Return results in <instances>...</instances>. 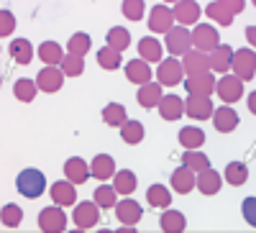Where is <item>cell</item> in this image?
<instances>
[{"label": "cell", "instance_id": "d6a6232c", "mask_svg": "<svg viewBox=\"0 0 256 233\" xmlns=\"http://www.w3.org/2000/svg\"><path fill=\"white\" fill-rule=\"evenodd\" d=\"M108 46L116 49V52L120 54L123 49L131 46V34H128L123 26H113V28L108 31Z\"/></svg>", "mask_w": 256, "mask_h": 233}, {"label": "cell", "instance_id": "8fae6325", "mask_svg": "<svg viewBox=\"0 0 256 233\" xmlns=\"http://www.w3.org/2000/svg\"><path fill=\"white\" fill-rule=\"evenodd\" d=\"M184 88L195 98H210V92L216 90V80L210 77V72H205V74H198V77H190L184 82Z\"/></svg>", "mask_w": 256, "mask_h": 233}, {"label": "cell", "instance_id": "30bf717a", "mask_svg": "<svg viewBox=\"0 0 256 233\" xmlns=\"http://www.w3.org/2000/svg\"><path fill=\"white\" fill-rule=\"evenodd\" d=\"M116 216H118V220L123 226H136L141 220V216H144V210H141V205L136 200H128V195H126V200L116 202Z\"/></svg>", "mask_w": 256, "mask_h": 233}, {"label": "cell", "instance_id": "836d02e7", "mask_svg": "<svg viewBox=\"0 0 256 233\" xmlns=\"http://www.w3.org/2000/svg\"><path fill=\"white\" fill-rule=\"evenodd\" d=\"M138 54L141 59L146 62H162V46H159V41L156 38H141L138 41Z\"/></svg>", "mask_w": 256, "mask_h": 233}, {"label": "cell", "instance_id": "1f68e13d", "mask_svg": "<svg viewBox=\"0 0 256 233\" xmlns=\"http://www.w3.org/2000/svg\"><path fill=\"white\" fill-rule=\"evenodd\" d=\"M146 200L152 208H169V202H172V195H169V190L164 184H152L146 190Z\"/></svg>", "mask_w": 256, "mask_h": 233}, {"label": "cell", "instance_id": "bcb514c9", "mask_svg": "<svg viewBox=\"0 0 256 233\" xmlns=\"http://www.w3.org/2000/svg\"><path fill=\"white\" fill-rule=\"evenodd\" d=\"M16 28V20H13V13L10 10H0V36H10Z\"/></svg>", "mask_w": 256, "mask_h": 233}, {"label": "cell", "instance_id": "83f0119b", "mask_svg": "<svg viewBox=\"0 0 256 233\" xmlns=\"http://www.w3.org/2000/svg\"><path fill=\"white\" fill-rule=\"evenodd\" d=\"M180 144L184 146V149H200V146L205 144V134L202 128H198V126H184V128L180 131Z\"/></svg>", "mask_w": 256, "mask_h": 233}, {"label": "cell", "instance_id": "5b68a950", "mask_svg": "<svg viewBox=\"0 0 256 233\" xmlns=\"http://www.w3.org/2000/svg\"><path fill=\"white\" fill-rule=\"evenodd\" d=\"M64 74L59 67H44L38 74H36V88L44 90V92H56L62 84H64Z\"/></svg>", "mask_w": 256, "mask_h": 233}, {"label": "cell", "instance_id": "277c9868", "mask_svg": "<svg viewBox=\"0 0 256 233\" xmlns=\"http://www.w3.org/2000/svg\"><path fill=\"white\" fill-rule=\"evenodd\" d=\"M72 220L80 230H88V228H95L100 216H98V202H80L72 213Z\"/></svg>", "mask_w": 256, "mask_h": 233}, {"label": "cell", "instance_id": "ac0fdd59", "mask_svg": "<svg viewBox=\"0 0 256 233\" xmlns=\"http://www.w3.org/2000/svg\"><path fill=\"white\" fill-rule=\"evenodd\" d=\"M90 174H92L95 180H110V177H116V162H113V156L98 154V156L92 159Z\"/></svg>", "mask_w": 256, "mask_h": 233}, {"label": "cell", "instance_id": "6da1fadb", "mask_svg": "<svg viewBox=\"0 0 256 233\" xmlns=\"http://www.w3.org/2000/svg\"><path fill=\"white\" fill-rule=\"evenodd\" d=\"M16 190L24 198H41L44 195V190H46V177L44 172H38V169H24V172L18 174L16 180Z\"/></svg>", "mask_w": 256, "mask_h": 233}, {"label": "cell", "instance_id": "4dcf8cb0", "mask_svg": "<svg viewBox=\"0 0 256 233\" xmlns=\"http://www.w3.org/2000/svg\"><path fill=\"white\" fill-rule=\"evenodd\" d=\"M246 180H248V166H246V162H230V164L226 166V182H228V184L241 187Z\"/></svg>", "mask_w": 256, "mask_h": 233}, {"label": "cell", "instance_id": "7c38bea8", "mask_svg": "<svg viewBox=\"0 0 256 233\" xmlns=\"http://www.w3.org/2000/svg\"><path fill=\"white\" fill-rule=\"evenodd\" d=\"M220 184H223V180H220V174L212 166L200 169V177L195 180V187L200 190L202 195H216L218 190H220Z\"/></svg>", "mask_w": 256, "mask_h": 233}, {"label": "cell", "instance_id": "d6986e66", "mask_svg": "<svg viewBox=\"0 0 256 233\" xmlns=\"http://www.w3.org/2000/svg\"><path fill=\"white\" fill-rule=\"evenodd\" d=\"M190 77H198V74H205L210 72V64H208V56L202 52H187L184 54V67H182Z\"/></svg>", "mask_w": 256, "mask_h": 233}, {"label": "cell", "instance_id": "60d3db41", "mask_svg": "<svg viewBox=\"0 0 256 233\" xmlns=\"http://www.w3.org/2000/svg\"><path fill=\"white\" fill-rule=\"evenodd\" d=\"M82 70H84V59L82 56L70 54V56L62 59V72L67 74V77H77V74H82Z\"/></svg>", "mask_w": 256, "mask_h": 233}, {"label": "cell", "instance_id": "4fadbf2b", "mask_svg": "<svg viewBox=\"0 0 256 233\" xmlns=\"http://www.w3.org/2000/svg\"><path fill=\"white\" fill-rule=\"evenodd\" d=\"M216 90H218V95L226 102H236L244 95V82L238 77H220L218 84H216Z\"/></svg>", "mask_w": 256, "mask_h": 233}, {"label": "cell", "instance_id": "484cf974", "mask_svg": "<svg viewBox=\"0 0 256 233\" xmlns=\"http://www.w3.org/2000/svg\"><path fill=\"white\" fill-rule=\"evenodd\" d=\"M162 98L164 95H162V88L156 82L141 84V90H138V105H141V108H154V105H159Z\"/></svg>", "mask_w": 256, "mask_h": 233}, {"label": "cell", "instance_id": "f6af8a7d", "mask_svg": "<svg viewBox=\"0 0 256 233\" xmlns=\"http://www.w3.org/2000/svg\"><path fill=\"white\" fill-rule=\"evenodd\" d=\"M123 13L131 20H141L144 18V3H141V0H126V3H123Z\"/></svg>", "mask_w": 256, "mask_h": 233}, {"label": "cell", "instance_id": "9a60e30c", "mask_svg": "<svg viewBox=\"0 0 256 233\" xmlns=\"http://www.w3.org/2000/svg\"><path fill=\"white\" fill-rule=\"evenodd\" d=\"M184 110L190 118H198V120H205L212 116V102L210 98H195V95H190L187 102H184Z\"/></svg>", "mask_w": 256, "mask_h": 233}, {"label": "cell", "instance_id": "3957f363", "mask_svg": "<svg viewBox=\"0 0 256 233\" xmlns=\"http://www.w3.org/2000/svg\"><path fill=\"white\" fill-rule=\"evenodd\" d=\"M38 228L44 233H62L67 228V216L62 213V208H46L38 216Z\"/></svg>", "mask_w": 256, "mask_h": 233}, {"label": "cell", "instance_id": "cb8c5ba5", "mask_svg": "<svg viewBox=\"0 0 256 233\" xmlns=\"http://www.w3.org/2000/svg\"><path fill=\"white\" fill-rule=\"evenodd\" d=\"M8 52H10V56H13L16 64H28V62L34 59V46L28 44L26 38H13L10 46H8Z\"/></svg>", "mask_w": 256, "mask_h": 233}, {"label": "cell", "instance_id": "f1b7e54d", "mask_svg": "<svg viewBox=\"0 0 256 233\" xmlns=\"http://www.w3.org/2000/svg\"><path fill=\"white\" fill-rule=\"evenodd\" d=\"M159 226H162L164 233H182L187 228V220H184V216L180 213V210H166V213L162 216V220H159Z\"/></svg>", "mask_w": 256, "mask_h": 233}, {"label": "cell", "instance_id": "7402d4cb", "mask_svg": "<svg viewBox=\"0 0 256 233\" xmlns=\"http://www.w3.org/2000/svg\"><path fill=\"white\" fill-rule=\"evenodd\" d=\"M230 59H233L230 46L220 44L218 49H212V52H210V56H208V64H210V70H212V72H226V70L230 67Z\"/></svg>", "mask_w": 256, "mask_h": 233}, {"label": "cell", "instance_id": "ffe728a7", "mask_svg": "<svg viewBox=\"0 0 256 233\" xmlns=\"http://www.w3.org/2000/svg\"><path fill=\"white\" fill-rule=\"evenodd\" d=\"M212 123H216V128L220 134H230L238 126V113L230 108H218V110H212Z\"/></svg>", "mask_w": 256, "mask_h": 233}, {"label": "cell", "instance_id": "2e32d148", "mask_svg": "<svg viewBox=\"0 0 256 233\" xmlns=\"http://www.w3.org/2000/svg\"><path fill=\"white\" fill-rule=\"evenodd\" d=\"M64 174H67V180L72 184H82V182H88L90 169H88V164H84V159L72 156V159H67V164H64Z\"/></svg>", "mask_w": 256, "mask_h": 233}, {"label": "cell", "instance_id": "9c48e42d", "mask_svg": "<svg viewBox=\"0 0 256 233\" xmlns=\"http://www.w3.org/2000/svg\"><path fill=\"white\" fill-rule=\"evenodd\" d=\"M156 77H159L162 84H166V88H174V84L182 82V64L177 59H164V62H159Z\"/></svg>", "mask_w": 256, "mask_h": 233}, {"label": "cell", "instance_id": "603a6c76", "mask_svg": "<svg viewBox=\"0 0 256 233\" xmlns=\"http://www.w3.org/2000/svg\"><path fill=\"white\" fill-rule=\"evenodd\" d=\"M126 77L136 84H146L154 74H152V70H148V64L144 59H134V62H128V67H126Z\"/></svg>", "mask_w": 256, "mask_h": 233}, {"label": "cell", "instance_id": "ee69618b", "mask_svg": "<svg viewBox=\"0 0 256 233\" xmlns=\"http://www.w3.org/2000/svg\"><path fill=\"white\" fill-rule=\"evenodd\" d=\"M184 166H190L192 172H200V169L208 166V156L200 154V152H187L184 154Z\"/></svg>", "mask_w": 256, "mask_h": 233}, {"label": "cell", "instance_id": "ba28073f", "mask_svg": "<svg viewBox=\"0 0 256 233\" xmlns=\"http://www.w3.org/2000/svg\"><path fill=\"white\" fill-rule=\"evenodd\" d=\"M190 44H192L190 31H187V28H182V26H177V28H172V31L166 34V49H169V54L182 56V54H187V52H190Z\"/></svg>", "mask_w": 256, "mask_h": 233}, {"label": "cell", "instance_id": "7dc6e473", "mask_svg": "<svg viewBox=\"0 0 256 233\" xmlns=\"http://www.w3.org/2000/svg\"><path fill=\"white\" fill-rule=\"evenodd\" d=\"M244 216L251 226H256V218H254V198H246L244 200Z\"/></svg>", "mask_w": 256, "mask_h": 233}, {"label": "cell", "instance_id": "74e56055", "mask_svg": "<svg viewBox=\"0 0 256 233\" xmlns=\"http://www.w3.org/2000/svg\"><path fill=\"white\" fill-rule=\"evenodd\" d=\"M102 120L113 126V128H120V126L126 123V108L118 102H110V105H105V110H102Z\"/></svg>", "mask_w": 256, "mask_h": 233}, {"label": "cell", "instance_id": "d4e9b609", "mask_svg": "<svg viewBox=\"0 0 256 233\" xmlns=\"http://www.w3.org/2000/svg\"><path fill=\"white\" fill-rule=\"evenodd\" d=\"M244 8V3H212L210 8H208V13L218 20V24H226V26H230V20H233V13L236 10H241Z\"/></svg>", "mask_w": 256, "mask_h": 233}, {"label": "cell", "instance_id": "7a4b0ae2", "mask_svg": "<svg viewBox=\"0 0 256 233\" xmlns=\"http://www.w3.org/2000/svg\"><path fill=\"white\" fill-rule=\"evenodd\" d=\"M230 64H233V77H238L241 82L244 80H254V72H256V56L251 49H238L236 54H233L230 59Z\"/></svg>", "mask_w": 256, "mask_h": 233}, {"label": "cell", "instance_id": "f546056e", "mask_svg": "<svg viewBox=\"0 0 256 233\" xmlns=\"http://www.w3.org/2000/svg\"><path fill=\"white\" fill-rule=\"evenodd\" d=\"M38 56H41V62H44L46 67H56V64H62L64 52H62L59 44H54V41H44V44L38 46Z\"/></svg>", "mask_w": 256, "mask_h": 233}, {"label": "cell", "instance_id": "8992f818", "mask_svg": "<svg viewBox=\"0 0 256 233\" xmlns=\"http://www.w3.org/2000/svg\"><path fill=\"white\" fill-rule=\"evenodd\" d=\"M174 16L172 10H169L166 6H154L152 8V16H148V28H152L154 34H169L174 26Z\"/></svg>", "mask_w": 256, "mask_h": 233}, {"label": "cell", "instance_id": "5bb4252c", "mask_svg": "<svg viewBox=\"0 0 256 233\" xmlns=\"http://www.w3.org/2000/svg\"><path fill=\"white\" fill-rule=\"evenodd\" d=\"M172 187L180 195L192 192V190H195V172H192L190 166H177L172 172Z\"/></svg>", "mask_w": 256, "mask_h": 233}, {"label": "cell", "instance_id": "52a82bcc", "mask_svg": "<svg viewBox=\"0 0 256 233\" xmlns=\"http://www.w3.org/2000/svg\"><path fill=\"white\" fill-rule=\"evenodd\" d=\"M190 38H192V44H195L198 49H202V52H212V49H218V46H220L218 31L212 28L210 24L198 26V28H195V34H192Z\"/></svg>", "mask_w": 256, "mask_h": 233}, {"label": "cell", "instance_id": "ab89813d", "mask_svg": "<svg viewBox=\"0 0 256 233\" xmlns=\"http://www.w3.org/2000/svg\"><path fill=\"white\" fill-rule=\"evenodd\" d=\"M95 202H98V208H116V187H108V184H100L98 190H95Z\"/></svg>", "mask_w": 256, "mask_h": 233}, {"label": "cell", "instance_id": "44dd1931", "mask_svg": "<svg viewBox=\"0 0 256 233\" xmlns=\"http://www.w3.org/2000/svg\"><path fill=\"white\" fill-rule=\"evenodd\" d=\"M49 192H52V200L56 205H74V200H77V192H74L72 182H54Z\"/></svg>", "mask_w": 256, "mask_h": 233}, {"label": "cell", "instance_id": "c3c4849f", "mask_svg": "<svg viewBox=\"0 0 256 233\" xmlns=\"http://www.w3.org/2000/svg\"><path fill=\"white\" fill-rule=\"evenodd\" d=\"M254 34H256V31H254V26H248V31H246V36L251 38V44H254Z\"/></svg>", "mask_w": 256, "mask_h": 233}, {"label": "cell", "instance_id": "4316f807", "mask_svg": "<svg viewBox=\"0 0 256 233\" xmlns=\"http://www.w3.org/2000/svg\"><path fill=\"white\" fill-rule=\"evenodd\" d=\"M172 16L180 20L182 26H190V24H195V20H198L200 8H198V3H187V0H182V3H177L172 8Z\"/></svg>", "mask_w": 256, "mask_h": 233}, {"label": "cell", "instance_id": "e575fe53", "mask_svg": "<svg viewBox=\"0 0 256 233\" xmlns=\"http://www.w3.org/2000/svg\"><path fill=\"white\" fill-rule=\"evenodd\" d=\"M120 138H123L126 144H131V146L141 144V138H144V126H141L138 120H126V123L120 126Z\"/></svg>", "mask_w": 256, "mask_h": 233}, {"label": "cell", "instance_id": "b9f144b4", "mask_svg": "<svg viewBox=\"0 0 256 233\" xmlns=\"http://www.w3.org/2000/svg\"><path fill=\"white\" fill-rule=\"evenodd\" d=\"M88 49H90V36L88 34H74L70 38V44H67V52L70 54H77V56L88 54Z\"/></svg>", "mask_w": 256, "mask_h": 233}, {"label": "cell", "instance_id": "7bdbcfd3", "mask_svg": "<svg viewBox=\"0 0 256 233\" xmlns=\"http://www.w3.org/2000/svg\"><path fill=\"white\" fill-rule=\"evenodd\" d=\"M3 226H8V228H16L20 220H24V210H20L18 205H6L3 208Z\"/></svg>", "mask_w": 256, "mask_h": 233}, {"label": "cell", "instance_id": "e0dca14e", "mask_svg": "<svg viewBox=\"0 0 256 233\" xmlns=\"http://www.w3.org/2000/svg\"><path fill=\"white\" fill-rule=\"evenodd\" d=\"M159 113H162L164 120H177V118H182V113H184L182 98H177V95L162 98V100H159Z\"/></svg>", "mask_w": 256, "mask_h": 233}, {"label": "cell", "instance_id": "f35d334b", "mask_svg": "<svg viewBox=\"0 0 256 233\" xmlns=\"http://www.w3.org/2000/svg\"><path fill=\"white\" fill-rule=\"evenodd\" d=\"M36 82H31V80H18L16 84H13V95L20 100V102H31L34 98H36Z\"/></svg>", "mask_w": 256, "mask_h": 233}, {"label": "cell", "instance_id": "d590c367", "mask_svg": "<svg viewBox=\"0 0 256 233\" xmlns=\"http://www.w3.org/2000/svg\"><path fill=\"white\" fill-rule=\"evenodd\" d=\"M116 192L120 195H131L136 190V174L131 172V169H120V172H116Z\"/></svg>", "mask_w": 256, "mask_h": 233}, {"label": "cell", "instance_id": "8d00e7d4", "mask_svg": "<svg viewBox=\"0 0 256 233\" xmlns=\"http://www.w3.org/2000/svg\"><path fill=\"white\" fill-rule=\"evenodd\" d=\"M98 64H100L102 70H118V67L123 64V56H120L116 49H110L108 44H105V46L98 52Z\"/></svg>", "mask_w": 256, "mask_h": 233}]
</instances>
